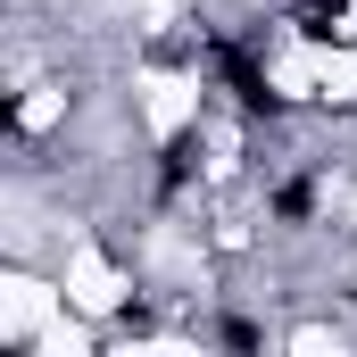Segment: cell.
Returning a JSON list of instances; mask_svg holds the SVG:
<instances>
[{
	"label": "cell",
	"mask_w": 357,
	"mask_h": 357,
	"mask_svg": "<svg viewBox=\"0 0 357 357\" xmlns=\"http://www.w3.org/2000/svg\"><path fill=\"white\" fill-rule=\"evenodd\" d=\"M199 158H208V133L199 125H183V133H167V150H158V199H183L191 183H199Z\"/></svg>",
	"instance_id": "6da1fadb"
},
{
	"label": "cell",
	"mask_w": 357,
	"mask_h": 357,
	"mask_svg": "<svg viewBox=\"0 0 357 357\" xmlns=\"http://www.w3.org/2000/svg\"><path fill=\"white\" fill-rule=\"evenodd\" d=\"M316 199H324V183H316V175H282V183H274V216H282V225H307Z\"/></svg>",
	"instance_id": "7a4b0ae2"
},
{
	"label": "cell",
	"mask_w": 357,
	"mask_h": 357,
	"mask_svg": "<svg viewBox=\"0 0 357 357\" xmlns=\"http://www.w3.org/2000/svg\"><path fill=\"white\" fill-rule=\"evenodd\" d=\"M216 341H225V349H258V341H266V324H250V316H225V324H216Z\"/></svg>",
	"instance_id": "3957f363"
}]
</instances>
